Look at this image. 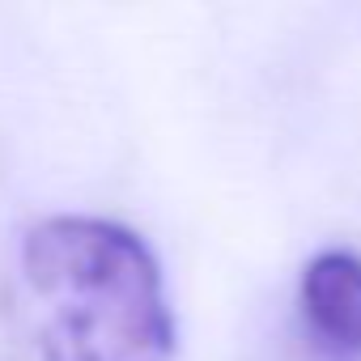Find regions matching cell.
Here are the masks:
<instances>
[{"label":"cell","instance_id":"1","mask_svg":"<svg viewBox=\"0 0 361 361\" xmlns=\"http://www.w3.org/2000/svg\"><path fill=\"white\" fill-rule=\"evenodd\" d=\"M43 361H170L174 319L149 247L98 217H51L22 243Z\"/></svg>","mask_w":361,"mask_h":361},{"label":"cell","instance_id":"2","mask_svg":"<svg viewBox=\"0 0 361 361\" xmlns=\"http://www.w3.org/2000/svg\"><path fill=\"white\" fill-rule=\"evenodd\" d=\"M302 314L314 344L336 361L361 357V255L319 251L302 272Z\"/></svg>","mask_w":361,"mask_h":361}]
</instances>
